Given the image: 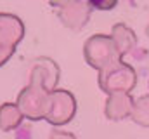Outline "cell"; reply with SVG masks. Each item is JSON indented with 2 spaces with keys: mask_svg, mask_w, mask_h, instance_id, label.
I'll return each mask as SVG.
<instances>
[{
  "mask_svg": "<svg viewBox=\"0 0 149 139\" xmlns=\"http://www.w3.org/2000/svg\"><path fill=\"white\" fill-rule=\"evenodd\" d=\"M94 7H99V9H109L113 4L111 2H114V0H88Z\"/></svg>",
  "mask_w": 149,
  "mask_h": 139,
  "instance_id": "1",
  "label": "cell"
}]
</instances>
